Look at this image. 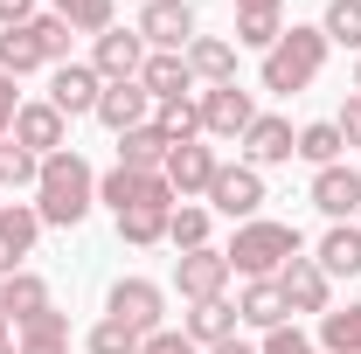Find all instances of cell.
<instances>
[{"mask_svg": "<svg viewBox=\"0 0 361 354\" xmlns=\"http://www.w3.org/2000/svg\"><path fill=\"white\" fill-rule=\"evenodd\" d=\"M90 202H97V174H90L84 153H49L42 174H35V216L56 222V229H77V222L90 216Z\"/></svg>", "mask_w": 361, "mask_h": 354, "instance_id": "1", "label": "cell"}, {"mask_svg": "<svg viewBox=\"0 0 361 354\" xmlns=\"http://www.w3.org/2000/svg\"><path fill=\"white\" fill-rule=\"evenodd\" d=\"M223 257H229V271H243V278H278L292 257H306V236H299L292 222H264V216H250L243 229H236V243H229Z\"/></svg>", "mask_w": 361, "mask_h": 354, "instance_id": "2", "label": "cell"}, {"mask_svg": "<svg viewBox=\"0 0 361 354\" xmlns=\"http://www.w3.org/2000/svg\"><path fill=\"white\" fill-rule=\"evenodd\" d=\"M326 49H334V42H326L319 28H299V21H292V28L264 49V90H278V97L306 90L319 70H326Z\"/></svg>", "mask_w": 361, "mask_h": 354, "instance_id": "3", "label": "cell"}, {"mask_svg": "<svg viewBox=\"0 0 361 354\" xmlns=\"http://www.w3.org/2000/svg\"><path fill=\"white\" fill-rule=\"evenodd\" d=\"M104 319H126L133 334H160V319H167V292H160L153 278H118L111 299H104Z\"/></svg>", "mask_w": 361, "mask_h": 354, "instance_id": "4", "label": "cell"}, {"mask_svg": "<svg viewBox=\"0 0 361 354\" xmlns=\"http://www.w3.org/2000/svg\"><path fill=\"white\" fill-rule=\"evenodd\" d=\"M195 104H202V133H209V139H243L250 118H257V104H250L243 84H209Z\"/></svg>", "mask_w": 361, "mask_h": 354, "instance_id": "5", "label": "cell"}, {"mask_svg": "<svg viewBox=\"0 0 361 354\" xmlns=\"http://www.w3.org/2000/svg\"><path fill=\"white\" fill-rule=\"evenodd\" d=\"M209 209L229 222H250L257 209H264V174L257 167H216V181H209Z\"/></svg>", "mask_w": 361, "mask_h": 354, "instance_id": "6", "label": "cell"}, {"mask_svg": "<svg viewBox=\"0 0 361 354\" xmlns=\"http://www.w3.org/2000/svg\"><path fill=\"white\" fill-rule=\"evenodd\" d=\"M139 42H146V49H167V56H188V42H195V7H180V0H146V14H139Z\"/></svg>", "mask_w": 361, "mask_h": 354, "instance_id": "7", "label": "cell"}, {"mask_svg": "<svg viewBox=\"0 0 361 354\" xmlns=\"http://www.w3.org/2000/svg\"><path fill=\"white\" fill-rule=\"evenodd\" d=\"M174 285H180V299L188 306H209V299H223V285H229V257L223 250H180V264H174Z\"/></svg>", "mask_w": 361, "mask_h": 354, "instance_id": "8", "label": "cell"}, {"mask_svg": "<svg viewBox=\"0 0 361 354\" xmlns=\"http://www.w3.org/2000/svg\"><path fill=\"white\" fill-rule=\"evenodd\" d=\"M97 97H104V77L90 70V63H56L49 70V104L63 111V118H97Z\"/></svg>", "mask_w": 361, "mask_h": 354, "instance_id": "9", "label": "cell"}, {"mask_svg": "<svg viewBox=\"0 0 361 354\" xmlns=\"http://www.w3.org/2000/svg\"><path fill=\"white\" fill-rule=\"evenodd\" d=\"M90 70L104 77V84H126L146 70V42H139V28H104L97 42H90Z\"/></svg>", "mask_w": 361, "mask_h": 354, "instance_id": "10", "label": "cell"}, {"mask_svg": "<svg viewBox=\"0 0 361 354\" xmlns=\"http://www.w3.org/2000/svg\"><path fill=\"white\" fill-rule=\"evenodd\" d=\"M14 146H28V153H35V160H49V153H63V139H70V118H63V111H56V104H21V111H14Z\"/></svg>", "mask_w": 361, "mask_h": 354, "instance_id": "11", "label": "cell"}, {"mask_svg": "<svg viewBox=\"0 0 361 354\" xmlns=\"http://www.w3.org/2000/svg\"><path fill=\"white\" fill-rule=\"evenodd\" d=\"M216 167H223V160H216V146L188 139V146H174V153H167V167H160V174H167V188H174V202H188V195H209Z\"/></svg>", "mask_w": 361, "mask_h": 354, "instance_id": "12", "label": "cell"}, {"mask_svg": "<svg viewBox=\"0 0 361 354\" xmlns=\"http://www.w3.org/2000/svg\"><path fill=\"white\" fill-rule=\"evenodd\" d=\"M278 292H285V306H292V312H334V306H326L334 278H326L313 257H292V264L278 271Z\"/></svg>", "mask_w": 361, "mask_h": 354, "instance_id": "13", "label": "cell"}, {"mask_svg": "<svg viewBox=\"0 0 361 354\" xmlns=\"http://www.w3.org/2000/svg\"><path fill=\"white\" fill-rule=\"evenodd\" d=\"M97 118H104L111 133L153 126V97H146V84H139V77H126V84H104V97H97Z\"/></svg>", "mask_w": 361, "mask_h": 354, "instance_id": "14", "label": "cell"}, {"mask_svg": "<svg viewBox=\"0 0 361 354\" xmlns=\"http://www.w3.org/2000/svg\"><path fill=\"white\" fill-rule=\"evenodd\" d=\"M292 153H299L292 118H250V133H243V167H278V160H292Z\"/></svg>", "mask_w": 361, "mask_h": 354, "instance_id": "15", "label": "cell"}, {"mask_svg": "<svg viewBox=\"0 0 361 354\" xmlns=\"http://www.w3.org/2000/svg\"><path fill=\"white\" fill-rule=\"evenodd\" d=\"M313 209H319V216H334V222H348L361 209V174H355V167H341V160L319 167V174H313Z\"/></svg>", "mask_w": 361, "mask_h": 354, "instance_id": "16", "label": "cell"}, {"mask_svg": "<svg viewBox=\"0 0 361 354\" xmlns=\"http://www.w3.org/2000/svg\"><path fill=\"white\" fill-rule=\"evenodd\" d=\"M167 153H174V139L160 133V126H133V133H118V167H133V174H160Z\"/></svg>", "mask_w": 361, "mask_h": 354, "instance_id": "17", "label": "cell"}, {"mask_svg": "<svg viewBox=\"0 0 361 354\" xmlns=\"http://www.w3.org/2000/svg\"><path fill=\"white\" fill-rule=\"evenodd\" d=\"M313 264L326 271V278H361V229H355V222H334V229L319 236Z\"/></svg>", "mask_w": 361, "mask_h": 354, "instance_id": "18", "label": "cell"}, {"mask_svg": "<svg viewBox=\"0 0 361 354\" xmlns=\"http://www.w3.org/2000/svg\"><path fill=\"white\" fill-rule=\"evenodd\" d=\"M236 319H243V326H285V319H292V306H285V292H278V278H250V285H243V299H236Z\"/></svg>", "mask_w": 361, "mask_h": 354, "instance_id": "19", "label": "cell"}, {"mask_svg": "<svg viewBox=\"0 0 361 354\" xmlns=\"http://www.w3.org/2000/svg\"><path fill=\"white\" fill-rule=\"evenodd\" d=\"M0 312H7V326H28L35 312H49V285L35 271H14V278H0Z\"/></svg>", "mask_w": 361, "mask_h": 354, "instance_id": "20", "label": "cell"}, {"mask_svg": "<svg viewBox=\"0 0 361 354\" xmlns=\"http://www.w3.org/2000/svg\"><path fill=\"white\" fill-rule=\"evenodd\" d=\"M139 84H146V97H153V104H167V97H188L195 70H188V56H167V49H153V56H146V70H139Z\"/></svg>", "mask_w": 361, "mask_h": 354, "instance_id": "21", "label": "cell"}, {"mask_svg": "<svg viewBox=\"0 0 361 354\" xmlns=\"http://www.w3.org/2000/svg\"><path fill=\"white\" fill-rule=\"evenodd\" d=\"M167 222H174V202H146V209H126L118 216V236L133 250H153V243H167Z\"/></svg>", "mask_w": 361, "mask_h": 354, "instance_id": "22", "label": "cell"}, {"mask_svg": "<svg viewBox=\"0 0 361 354\" xmlns=\"http://www.w3.org/2000/svg\"><path fill=\"white\" fill-rule=\"evenodd\" d=\"M14 334H21V348L14 354H70V312H35V319H28V326H14Z\"/></svg>", "mask_w": 361, "mask_h": 354, "instance_id": "23", "label": "cell"}, {"mask_svg": "<svg viewBox=\"0 0 361 354\" xmlns=\"http://www.w3.org/2000/svg\"><path fill=\"white\" fill-rule=\"evenodd\" d=\"M188 70L209 77V84H236V49H229L223 35H195V42H188Z\"/></svg>", "mask_w": 361, "mask_h": 354, "instance_id": "24", "label": "cell"}, {"mask_svg": "<svg viewBox=\"0 0 361 354\" xmlns=\"http://www.w3.org/2000/svg\"><path fill=\"white\" fill-rule=\"evenodd\" d=\"M0 70L7 77H28V70H49L42 42H35V28L21 21V28H0Z\"/></svg>", "mask_w": 361, "mask_h": 354, "instance_id": "25", "label": "cell"}, {"mask_svg": "<svg viewBox=\"0 0 361 354\" xmlns=\"http://www.w3.org/2000/svg\"><path fill=\"white\" fill-rule=\"evenodd\" d=\"M188 341H195V348L236 341V306H229V299H209V306H195V312H188Z\"/></svg>", "mask_w": 361, "mask_h": 354, "instance_id": "26", "label": "cell"}, {"mask_svg": "<svg viewBox=\"0 0 361 354\" xmlns=\"http://www.w3.org/2000/svg\"><path fill=\"white\" fill-rule=\"evenodd\" d=\"M35 236H42L35 202H0V243H7L14 257H28V250H35Z\"/></svg>", "mask_w": 361, "mask_h": 354, "instance_id": "27", "label": "cell"}, {"mask_svg": "<svg viewBox=\"0 0 361 354\" xmlns=\"http://www.w3.org/2000/svg\"><path fill=\"white\" fill-rule=\"evenodd\" d=\"M153 126L174 146H188V139H202V104L195 97H167V104H153Z\"/></svg>", "mask_w": 361, "mask_h": 354, "instance_id": "28", "label": "cell"}, {"mask_svg": "<svg viewBox=\"0 0 361 354\" xmlns=\"http://www.w3.org/2000/svg\"><path fill=\"white\" fill-rule=\"evenodd\" d=\"M319 348L326 354H361V306L319 312Z\"/></svg>", "mask_w": 361, "mask_h": 354, "instance_id": "29", "label": "cell"}, {"mask_svg": "<svg viewBox=\"0 0 361 354\" xmlns=\"http://www.w3.org/2000/svg\"><path fill=\"white\" fill-rule=\"evenodd\" d=\"M341 146H348V139H341V126H334V118L299 126V160H313V167H334V160H341Z\"/></svg>", "mask_w": 361, "mask_h": 354, "instance_id": "30", "label": "cell"}, {"mask_svg": "<svg viewBox=\"0 0 361 354\" xmlns=\"http://www.w3.org/2000/svg\"><path fill=\"white\" fill-rule=\"evenodd\" d=\"M209 222H216V209H195V202H180L174 222H167V243H174V250H202V243H209Z\"/></svg>", "mask_w": 361, "mask_h": 354, "instance_id": "31", "label": "cell"}, {"mask_svg": "<svg viewBox=\"0 0 361 354\" xmlns=\"http://www.w3.org/2000/svg\"><path fill=\"white\" fill-rule=\"evenodd\" d=\"M319 35H326V42H341V49H361V0H326Z\"/></svg>", "mask_w": 361, "mask_h": 354, "instance_id": "32", "label": "cell"}, {"mask_svg": "<svg viewBox=\"0 0 361 354\" xmlns=\"http://www.w3.org/2000/svg\"><path fill=\"white\" fill-rule=\"evenodd\" d=\"M56 14H63L77 35H104V28H111V0H56Z\"/></svg>", "mask_w": 361, "mask_h": 354, "instance_id": "33", "label": "cell"}, {"mask_svg": "<svg viewBox=\"0 0 361 354\" xmlns=\"http://www.w3.org/2000/svg\"><path fill=\"white\" fill-rule=\"evenodd\" d=\"M35 174H42V160H35L28 146L0 139V188H35Z\"/></svg>", "mask_w": 361, "mask_h": 354, "instance_id": "34", "label": "cell"}, {"mask_svg": "<svg viewBox=\"0 0 361 354\" xmlns=\"http://www.w3.org/2000/svg\"><path fill=\"white\" fill-rule=\"evenodd\" d=\"M28 28H35V42H42V56H49V70H56V63H70V35H77V28H70V21H63V14H35V21H28Z\"/></svg>", "mask_w": 361, "mask_h": 354, "instance_id": "35", "label": "cell"}, {"mask_svg": "<svg viewBox=\"0 0 361 354\" xmlns=\"http://www.w3.org/2000/svg\"><path fill=\"white\" fill-rule=\"evenodd\" d=\"M139 341H146V334H133L126 319H97V326H90V354H139Z\"/></svg>", "mask_w": 361, "mask_h": 354, "instance_id": "36", "label": "cell"}, {"mask_svg": "<svg viewBox=\"0 0 361 354\" xmlns=\"http://www.w3.org/2000/svg\"><path fill=\"white\" fill-rule=\"evenodd\" d=\"M278 35V14H236V49H271Z\"/></svg>", "mask_w": 361, "mask_h": 354, "instance_id": "37", "label": "cell"}, {"mask_svg": "<svg viewBox=\"0 0 361 354\" xmlns=\"http://www.w3.org/2000/svg\"><path fill=\"white\" fill-rule=\"evenodd\" d=\"M139 354H195V341H188V334H167V326H160V334H146V341H139Z\"/></svg>", "mask_w": 361, "mask_h": 354, "instance_id": "38", "label": "cell"}, {"mask_svg": "<svg viewBox=\"0 0 361 354\" xmlns=\"http://www.w3.org/2000/svg\"><path fill=\"white\" fill-rule=\"evenodd\" d=\"M14 111H21V90H14V77L0 70V139L14 133Z\"/></svg>", "mask_w": 361, "mask_h": 354, "instance_id": "39", "label": "cell"}, {"mask_svg": "<svg viewBox=\"0 0 361 354\" xmlns=\"http://www.w3.org/2000/svg\"><path fill=\"white\" fill-rule=\"evenodd\" d=\"M334 126H341V139H348V146H361V90L341 104V118H334Z\"/></svg>", "mask_w": 361, "mask_h": 354, "instance_id": "40", "label": "cell"}, {"mask_svg": "<svg viewBox=\"0 0 361 354\" xmlns=\"http://www.w3.org/2000/svg\"><path fill=\"white\" fill-rule=\"evenodd\" d=\"M21 21H35V0H0V28H21Z\"/></svg>", "mask_w": 361, "mask_h": 354, "instance_id": "41", "label": "cell"}, {"mask_svg": "<svg viewBox=\"0 0 361 354\" xmlns=\"http://www.w3.org/2000/svg\"><path fill=\"white\" fill-rule=\"evenodd\" d=\"M285 0H236V14H278Z\"/></svg>", "mask_w": 361, "mask_h": 354, "instance_id": "42", "label": "cell"}, {"mask_svg": "<svg viewBox=\"0 0 361 354\" xmlns=\"http://www.w3.org/2000/svg\"><path fill=\"white\" fill-rule=\"evenodd\" d=\"M209 354H257V348H250V341H216Z\"/></svg>", "mask_w": 361, "mask_h": 354, "instance_id": "43", "label": "cell"}, {"mask_svg": "<svg viewBox=\"0 0 361 354\" xmlns=\"http://www.w3.org/2000/svg\"><path fill=\"white\" fill-rule=\"evenodd\" d=\"M14 271H21V257H14V250L0 243V278H14Z\"/></svg>", "mask_w": 361, "mask_h": 354, "instance_id": "44", "label": "cell"}, {"mask_svg": "<svg viewBox=\"0 0 361 354\" xmlns=\"http://www.w3.org/2000/svg\"><path fill=\"white\" fill-rule=\"evenodd\" d=\"M0 354H14V334H7V312H0Z\"/></svg>", "mask_w": 361, "mask_h": 354, "instance_id": "45", "label": "cell"}, {"mask_svg": "<svg viewBox=\"0 0 361 354\" xmlns=\"http://www.w3.org/2000/svg\"><path fill=\"white\" fill-rule=\"evenodd\" d=\"M355 90H361V63H355Z\"/></svg>", "mask_w": 361, "mask_h": 354, "instance_id": "46", "label": "cell"}]
</instances>
